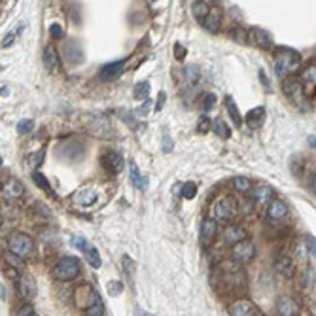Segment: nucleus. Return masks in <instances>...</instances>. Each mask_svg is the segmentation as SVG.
Returning <instances> with one entry per match:
<instances>
[{
  "label": "nucleus",
  "instance_id": "28",
  "mask_svg": "<svg viewBox=\"0 0 316 316\" xmlns=\"http://www.w3.org/2000/svg\"><path fill=\"white\" fill-rule=\"evenodd\" d=\"M131 182H133V186L136 189H142V191L148 188V182L140 175V170H138V167H136L135 163H131Z\"/></svg>",
  "mask_w": 316,
  "mask_h": 316
},
{
  "label": "nucleus",
  "instance_id": "15",
  "mask_svg": "<svg viewBox=\"0 0 316 316\" xmlns=\"http://www.w3.org/2000/svg\"><path fill=\"white\" fill-rule=\"evenodd\" d=\"M273 267H275L276 273H278V275H282L284 278H292V276L296 275V265H294V262H292L288 256L275 257Z\"/></svg>",
  "mask_w": 316,
  "mask_h": 316
},
{
  "label": "nucleus",
  "instance_id": "2",
  "mask_svg": "<svg viewBox=\"0 0 316 316\" xmlns=\"http://www.w3.org/2000/svg\"><path fill=\"white\" fill-rule=\"evenodd\" d=\"M282 91L299 110H303V112L310 110L309 99H307V95H305V88H303V83L297 80V78H294V76L286 78L282 83Z\"/></svg>",
  "mask_w": 316,
  "mask_h": 316
},
{
  "label": "nucleus",
  "instance_id": "27",
  "mask_svg": "<svg viewBox=\"0 0 316 316\" xmlns=\"http://www.w3.org/2000/svg\"><path fill=\"white\" fill-rule=\"evenodd\" d=\"M184 78H186L188 88H195L197 83H199V80H201V70H199V67L188 65V67L184 68Z\"/></svg>",
  "mask_w": 316,
  "mask_h": 316
},
{
  "label": "nucleus",
  "instance_id": "40",
  "mask_svg": "<svg viewBox=\"0 0 316 316\" xmlns=\"http://www.w3.org/2000/svg\"><path fill=\"white\" fill-rule=\"evenodd\" d=\"M72 246H74V248H78L80 252H83V250L89 246V242L85 241L83 237H74V239H72Z\"/></svg>",
  "mask_w": 316,
  "mask_h": 316
},
{
  "label": "nucleus",
  "instance_id": "33",
  "mask_svg": "<svg viewBox=\"0 0 316 316\" xmlns=\"http://www.w3.org/2000/svg\"><path fill=\"white\" fill-rule=\"evenodd\" d=\"M85 314H89V316H101V314H104V303H102L101 296L97 297L93 305H91V307L85 310Z\"/></svg>",
  "mask_w": 316,
  "mask_h": 316
},
{
  "label": "nucleus",
  "instance_id": "20",
  "mask_svg": "<svg viewBox=\"0 0 316 316\" xmlns=\"http://www.w3.org/2000/svg\"><path fill=\"white\" fill-rule=\"evenodd\" d=\"M23 193H25V186L19 180H15V178H12L2 188V195L6 197V199H19V197H23Z\"/></svg>",
  "mask_w": 316,
  "mask_h": 316
},
{
  "label": "nucleus",
  "instance_id": "34",
  "mask_svg": "<svg viewBox=\"0 0 316 316\" xmlns=\"http://www.w3.org/2000/svg\"><path fill=\"white\" fill-rule=\"evenodd\" d=\"M33 180H34V184L40 189H44L46 193H51V186H49V182L46 180V176L42 175V173H33Z\"/></svg>",
  "mask_w": 316,
  "mask_h": 316
},
{
  "label": "nucleus",
  "instance_id": "3",
  "mask_svg": "<svg viewBox=\"0 0 316 316\" xmlns=\"http://www.w3.org/2000/svg\"><path fill=\"white\" fill-rule=\"evenodd\" d=\"M55 280H61V282H68V280H74L76 276L80 275V262L72 256H65L61 257L59 262L55 263L53 271H51Z\"/></svg>",
  "mask_w": 316,
  "mask_h": 316
},
{
  "label": "nucleus",
  "instance_id": "21",
  "mask_svg": "<svg viewBox=\"0 0 316 316\" xmlns=\"http://www.w3.org/2000/svg\"><path fill=\"white\" fill-rule=\"evenodd\" d=\"M263 120H265V108L263 106L254 108L246 114V125L250 129H260L263 125Z\"/></svg>",
  "mask_w": 316,
  "mask_h": 316
},
{
  "label": "nucleus",
  "instance_id": "35",
  "mask_svg": "<svg viewBox=\"0 0 316 316\" xmlns=\"http://www.w3.org/2000/svg\"><path fill=\"white\" fill-rule=\"evenodd\" d=\"M148 93H150V83L148 81L136 83V88H135V97L136 99H148Z\"/></svg>",
  "mask_w": 316,
  "mask_h": 316
},
{
  "label": "nucleus",
  "instance_id": "51",
  "mask_svg": "<svg viewBox=\"0 0 316 316\" xmlns=\"http://www.w3.org/2000/svg\"><path fill=\"white\" fill-rule=\"evenodd\" d=\"M176 57H178V59H182V57H184V49H182V46L180 44H176Z\"/></svg>",
  "mask_w": 316,
  "mask_h": 316
},
{
  "label": "nucleus",
  "instance_id": "37",
  "mask_svg": "<svg viewBox=\"0 0 316 316\" xmlns=\"http://www.w3.org/2000/svg\"><path fill=\"white\" fill-rule=\"evenodd\" d=\"M303 286H307V288H310L312 284H314V269L312 267H305V271H303Z\"/></svg>",
  "mask_w": 316,
  "mask_h": 316
},
{
  "label": "nucleus",
  "instance_id": "43",
  "mask_svg": "<svg viewBox=\"0 0 316 316\" xmlns=\"http://www.w3.org/2000/svg\"><path fill=\"white\" fill-rule=\"evenodd\" d=\"M44 155H46V150H40V152H38V154L36 155H31V157H28V159H31V165H34V167H38V165H40L42 163V159H44Z\"/></svg>",
  "mask_w": 316,
  "mask_h": 316
},
{
  "label": "nucleus",
  "instance_id": "52",
  "mask_svg": "<svg viewBox=\"0 0 316 316\" xmlns=\"http://www.w3.org/2000/svg\"><path fill=\"white\" fill-rule=\"evenodd\" d=\"M310 189H312V191L316 193V173L310 176Z\"/></svg>",
  "mask_w": 316,
  "mask_h": 316
},
{
  "label": "nucleus",
  "instance_id": "48",
  "mask_svg": "<svg viewBox=\"0 0 316 316\" xmlns=\"http://www.w3.org/2000/svg\"><path fill=\"white\" fill-rule=\"evenodd\" d=\"M173 150V140L168 138V135L163 136V152H170Z\"/></svg>",
  "mask_w": 316,
  "mask_h": 316
},
{
  "label": "nucleus",
  "instance_id": "16",
  "mask_svg": "<svg viewBox=\"0 0 316 316\" xmlns=\"http://www.w3.org/2000/svg\"><path fill=\"white\" fill-rule=\"evenodd\" d=\"M248 42L254 44L256 47H262V49H269L273 46V40L271 36L262 28H250L248 31Z\"/></svg>",
  "mask_w": 316,
  "mask_h": 316
},
{
  "label": "nucleus",
  "instance_id": "54",
  "mask_svg": "<svg viewBox=\"0 0 316 316\" xmlns=\"http://www.w3.org/2000/svg\"><path fill=\"white\" fill-rule=\"evenodd\" d=\"M210 2H214V4H220V2H222V0H210Z\"/></svg>",
  "mask_w": 316,
  "mask_h": 316
},
{
  "label": "nucleus",
  "instance_id": "50",
  "mask_svg": "<svg viewBox=\"0 0 316 316\" xmlns=\"http://www.w3.org/2000/svg\"><path fill=\"white\" fill-rule=\"evenodd\" d=\"M260 80H263V83H265V88L269 89V80H267V76H265V72H263V70H260Z\"/></svg>",
  "mask_w": 316,
  "mask_h": 316
},
{
  "label": "nucleus",
  "instance_id": "7",
  "mask_svg": "<svg viewBox=\"0 0 316 316\" xmlns=\"http://www.w3.org/2000/svg\"><path fill=\"white\" fill-rule=\"evenodd\" d=\"M97 297H99V294L95 292L93 286H91L89 282L80 284V286L74 290V303H76V307L81 310H88L89 307L95 303Z\"/></svg>",
  "mask_w": 316,
  "mask_h": 316
},
{
  "label": "nucleus",
  "instance_id": "45",
  "mask_svg": "<svg viewBox=\"0 0 316 316\" xmlns=\"http://www.w3.org/2000/svg\"><path fill=\"white\" fill-rule=\"evenodd\" d=\"M49 34H51L53 38H63V36H65L63 28H61V25H51V27H49Z\"/></svg>",
  "mask_w": 316,
  "mask_h": 316
},
{
  "label": "nucleus",
  "instance_id": "47",
  "mask_svg": "<svg viewBox=\"0 0 316 316\" xmlns=\"http://www.w3.org/2000/svg\"><path fill=\"white\" fill-rule=\"evenodd\" d=\"M108 292H110V296H118L121 292V284L118 280H114L112 284H108Z\"/></svg>",
  "mask_w": 316,
  "mask_h": 316
},
{
  "label": "nucleus",
  "instance_id": "19",
  "mask_svg": "<svg viewBox=\"0 0 316 316\" xmlns=\"http://www.w3.org/2000/svg\"><path fill=\"white\" fill-rule=\"evenodd\" d=\"M72 201H74L76 205H80V207H91V205L97 201V191L91 188H81L72 195Z\"/></svg>",
  "mask_w": 316,
  "mask_h": 316
},
{
  "label": "nucleus",
  "instance_id": "41",
  "mask_svg": "<svg viewBox=\"0 0 316 316\" xmlns=\"http://www.w3.org/2000/svg\"><path fill=\"white\" fill-rule=\"evenodd\" d=\"M15 314H17V316H31V314H34V307H33V305H31V303H27V305H23V307H19Z\"/></svg>",
  "mask_w": 316,
  "mask_h": 316
},
{
  "label": "nucleus",
  "instance_id": "11",
  "mask_svg": "<svg viewBox=\"0 0 316 316\" xmlns=\"http://www.w3.org/2000/svg\"><path fill=\"white\" fill-rule=\"evenodd\" d=\"M17 290H19V296L23 297L25 301H33L34 296H36V280H34L33 276L23 275L19 278Z\"/></svg>",
  "mask_w": 316,
  "mask_h": 316
},
{
  "label": "nucleus",
  "instance_id": "17",
  "mask_svg": "<svg viewBox=\"0 0 316 316\" xmlns=\"http://www.w3.org/2000/svg\"><path fill=\"white\" fill-rule=\"evenodd\" d=\"M42 61H44V67H46V70H49V72H57V70L61 68L59 53H57V49H55L53 46H47L46 49H44Z\"/></svg>",
  "mask_w": 316,
  "mask_h": 316
},
{
  "label": "nucleus",
  "instance_id": "55",
  "mask_svg": "<svg viewBox=\"0 0 316 316\" xmlns=\"http://www.w3.org/2000/svg\"><path fill=\"white\" fill-rule=\"evenodd\" d=\"M150 2H155V0H150Z\"/></svg>",
  "mask_w": 316,
  "mask_h": 316
},
{
  "label": "nucleus",
  "instance_id": "30",
  "mask_svg": "<svg viewBox=\"0 0 316 316\" xmlns=\"http://www.w3.org/2000/svg\"><path fill=\"white\" fill-rule=\"evenodd\" d=\"M83 256H85V260H88L89 262V265H91V267H95V269H99V267H101V256H99V250L95 248V246H91V244H89L88 248L83 250Z\"/></svg>",
  "mask_w": 316,
  "mask_h": 316
},
{
  "label": "nucleus",
  "instance_id": "39",
  "mask_svg": "<svg viewBox=\"0 0 316 316\" xmlns=\"http://www.w3.org/2000/svg\"><path fill=\"white\" fill-rule=\"evenodd\" d=\"M34 127V121L33 120H23L17 123V131H19L21 135H25V133H28L31 129Z\"/></svg>",
  "mask_w": 316,
  "mask_h": 316
},
{
  "label": "nucleus",
  "instance_id": "8",
  "mask_svg": "<svg viewBox=\"0 0 316 316\" xmlns=\"http://www.w3.org/2000/svg\"><path fill=\"white\" fill-rule=\"evenodd\" d=\"M218 235V223H216V218H207L203 220L201 223V246L203 248H209L212 241Z\"/></svg>",
  "mask_w": 316,
  "mask_h": 316
},
{
  "label": "nucleus",
  "instance_id": "13",
  "mask_svg": "<svg viewBox=\"0 0 316 316\" xmlns=\"http://www.w3.org/2000/svg\"><path fill=\"white\" fill-rule=\"evenodd\" d=\"M123 68H125V61H116V63H110V65H104L101 68V76L102 81H114L116 78H120L121 72H123Z\"/></svg>",
  "mask_w": 316,
  "mask_h": 316
},
{
  "label": "nucleus",
  "instance_id": "42",
  "mask_svg": "<svg viewBox=\"0 0 316 316\" xmlns=\"http://www.w3.org/2000/svg\"><path fill=\"white\" fill-rule=\"evenodd\" d=\"M197 127H199V133H209L210 131V120L207 118V116H203L201 120H199V125H197Z\"/></svg>",
  "mask_w": 316,
  "mask_h": 316
},
{
  "label": "nucleus",
  "instance_id": "14",
  "mask_svg": "<svg viewBox=\"0 0 316 316\" xmlns=\"http://www.w3.org/2000/svg\"><path fill=\"white\" fill-rule=\"evenodd\" d=\"M242 239H246V229L242 227V225H239V223H231V225H227L225 227V231H223V242L225 244H237V242H241Z\"/></svg>",
  "mask_w": 316,
  "mask_h": 316
},
{
  "label": "nucleus",
  "instance_id": "32",
  "mask_svg": "<svg viewBox=\"0 0 316 316\" xmlns=\"http://www.w3.org/2000/svg\"><path fill=\"white\" fill-rule=\"evenodd\" d=\"M233 184H235V189L239 193H246V191L252 188V182H250L246 176H237L235 180H233Z\"/></svg>",
  "mask_w": 316,
  "mask_h": 316
},
{
  "label": "nucleus",
  "instance_id": "10",
  "mask_svg": "<svg viewBox=\"0 0 316 316\" xmlns=\"http://www.w3.org/2000/svg\"><path fill=\"white\" fill-rule=\"evenodd\" d=\"M276 312L280 316H297L301 314V307L297 305V301L294 297L290 296H282L276 303Z\"/></svg>",
  "mask_w": 316,
  "mask_h": 316
},
{
  "label": "nucleus",
  "instance_id": "49",
  "mask_svg": "<svg viewBox=\"0 0 316 316\" xmlns=\"http://www.w3.org/2000/svg\"><path fill=\"white\" fill-rule=\"evenodd\" d=\"M12 44H14V34H8L6 38L2 40V47H10Z\"/></svg>",
  "mask_w": 316,
  "mask_h": 316
},
{
  "label": "nucleus",
  "instance_id": "24",
  "mask_svg": "<svg viewBox=\"0 0 316 316\" xmlns=\"http://www.w3.org/2000/svg\"><path fill=\"white\" fill-rule=\"evenodd\" d=\"M210 14V8L207 2H203V0H195L193 4H191V15H193V19L197 23H205L207 19V15Z\"/></svg>",
  "mask_w": 316,
  "mask_h": 316
},
{
  "label": "nucleus",
  "instance_id": "23",
  "mask_svg": "<svg viewBox=\"0 0 316 316\" xmlns=\"http://www.w3.org/2000/svg\"><path fill=\"white\" fill-rule=\"evenodd\" d=\"M220 25H222V14H220V10H210V14L207 15V19L203 23V27L207 28L209 33H218L220 31Z\"/></svg>",
  "mask_w": 316,
  "mask_h": 316
},
{
  "label": "nucleus",
  "instance_id": "12",
  "mask_svg": "<svg viewBox=\"0 0 316 316\" xmlns=\"http://www.w3.org/2000/svg\"><path fill=\"white\" fill-rule=\"evenodd\" d=\"M102 165L106 167V170L110 175H118L121 168H123V157L118 152L110 150V152H106V154L102 155Z\"/></svg>",
  "mask_w": 316,
  "mask_h": 316
},
{
  "label": "nucleus",
  "instance_id": "1",
  "mask_svg": "<svg viewBox=\"0 0 316 316\" xmlns=\"http://www.w3.org/2000/svg\"><path fill=\"white\" fill-rule=\"evenodd\" d=\"M299 67H301V57L294 49L280 47L275 53V68L278 76L296 74L297 70H299Z\"/></svg>",
  "mask_w": 316,
  "mask_h": 316
},
{
  "label": "nucleus",
  "instance_id": "22",
  "mask_svg": "<svg viewBox=\"0 0 316 316\" xmlns=\"http://www.w3.org/2000/svg\"><path fill=\"white\" fill-rule=\"evenodd\" d=\"M273 199H275V191H273L269 186H260V188L254 191V201H256V205H260V207L269 205Z\"/></svg>",
  "mask_w": 316,
  "mask_h": 316
},
{
  "label": "nucleus",
  "instance_id": "6",
  "mask_svg": "<svg viewBox=\"0 0 316 316\" xmlns=\"http://www.w3.org/2000/svg\"><path fill=\"white\" fill-rule=\"evenodd\" d=\"M212 212H214V218L218 222H229V220L233 218V214H235V199L231 195L220 197V199L214 203Z\"/></svg>",
  "mask_w": 316,
  "mask_h": 316
},
{
  "label": "nucleus",
  "instance_id": "5",
  "mask_svg": "<svg viewBox=\"0 0 316 316\" xmlns=\"http://www.w3.org/2000/svg\"><path fill=\"white\" fill-rule=\"evenodd\" d=\"M231 257H233V262L241 263V265L250 263L256 257V246H254V242L248 241V239H242L241 242L233 244L231 246Z\"/></svg>",
  "mask_w": 316,
  "mask_h": 316
},
{
  "label": "nucleus",
  "instance_id": "36",
  "mask_svg": "<svg viewBox=\"0 0 316 316\" xmlns=\"http://www.w3.org/2000/svg\"><path fill=\"white\" fill-rule=\"evenodd\" d=\"M303 78L309 81V83H312V85H316V63H312V65H309V67L303 70Z\"/></svg>",
  "mask_w": 316,
  "mask_h": 316
},
{
  "label": "nucleus",
  "instance_id": "38",
  "mask_svg": "<svg viewBox=\"0 0 316 316\" xmlns=\"http://www.w3.org/2000/svg\"><path fill=\"white\" fill-rule=\"evenodd\" d=\"M197 193V186L193 184V182H188L186 186H184V191H182V195L186 197V199H193Z\"/></svg>",
  "mask_w": 316,
  "mask_h": 316
},
{
  "label": "nucleus",
  "instance_id": "46",
  "mask_svg": "<svg viewBox=\"0 0 316 316\" xmlns=\"http://www.w3.org/2000/svg\"><path fill=\"white\" fill-rule=\"evenodd\" d=\"M307 248H309L310 256L316 257V239L314 237H307Z\"/></svg>",
  "mask_w": 316,
  "mask_h": 316
},
{
  "label": "nucleus",
  "instance_id": "4",
  "mask_svg": "<svg viewBox=\"0 0 316 316\" xmlns=\"http://www.w3.org/2000/svg\"><path fill=\"white\" fill-rule=\"evenodd\" d=\"M8 248H10V252H14L15 256L23 257V260H28L34 252V242H33V239L28 235H25V233H15V235L10 237Z\"/></svg>",
  "mask_w": 316,
  "mask_h": 316
},
{
  "label": "nucleus",
  "instance_id": "44",
  "mask_svg": "<svg viewBox=\"0 0 316 316\" xmlns=\"http://www.w3.org/2000/svg\"><path fill=\"white\" fill-rule=\"evenodd\" d=\"M214 104H216V97H214V95H207V97H205V104H203V110H205V112H209V110L214 106Z\"/></svg>",
  "mask_w": 316,
  "mask_h": 316
},
{
  "label": "nucleus",
  "instance_id": "18",
  "mask_svg": "<svg viewBox=\"0 0 316 316\" xmlns=\"http://www.w3.org/2000/svg\"><path fill=\"white\" fill-rule=\"evenodd\" d=\"M288 216V207L286 203L280 201V199H273V201L267 205V218L269 220H282Z\"/></svg>",
  "mask_w": 316,
  "mask_h": 316
},
{
  "label": "nucleus",
  "instance_id": "26",
  "mask_svg": "<svg viewBox=\"0 0 316 316\" xmlns=\"http://www.w3.org/2000/svg\"><path fill=\"white\" fill-rule=\"evenodd\" d=\"M65 59L68 61V63H80L83 57H81V49L80 46L76 44V42H67L65 44Z\"/></svg>",
  "mask_w": 316,
  "mask_h": 316
},
{
  "label": "nucleus",
  "instance_id": "25",
  "mask_svg": "<svg viewBox=\"0 0 316 316\" xmlns=\"http://www.w3.org/2000/svg\"><path fill=\"white\" fill-rule=\"evenodd\" d=\"M110 123H108V120L104 118V116H95L93 120V125H91V133L97 136H108L110 133Z\"/></svg>",
  "mask_w": 316,
  "mask_h": 316
},
{
  "label": "nucleus",
  "instance_id": "9",
  "mask_svg": "<svg viewBox=\"0 0 316 316\" xmlns=\"http://www.w3.org/2000/svg\"><path fill=\"white\" fill-rule=\"evenodd\" d=\"M229 314L231 316H256V314H262V312H260V309H257L252 301H248V299H239V301H235L229 307Z\"/></svg>",
  "mask_w": 316,
  "mask_h": 316
},
{
  "label": "nucleus",
  "instance_id": "53",
  "mask_svg": "<svg viewBox=\"0 0 316 316\" xmlns=\"http://www.w3.org/2000/svg\"><path fill=\"white\" fill-rule=\"evenodd\" d=\"M309 146L316 150V136H309Z\"/></svg>",
  "mask_w": 316,
  "mask_h": 316
},
{
  "label": "nucleus",
  "instance_id": "29",
  "mask_svg": "<svg viewBox=\"0 0 316 316\" xmlns=\"http://www.w3.org/2000/svg\"><path fill=\"white\" fill-rule=\"evenodd\" d=\"M225 108H227V112H229V116H231L233 123H235V127H241V125H242L241 112H239V108H237L235 101H233L231 97H227V99H225Z\"/></svg>",
  "mask_w": 316,
  "mask_h": 316
},
{
  "label": "nucleus",
  "instance_id": "31",
  "mask_svg": "<svg viewBox=\"0 0 316 316\" xmlns=\"http://www.w3.org/2000/svg\"><path fill=\"white\" fill-rule=\"evenodd\" d=\"M212 127H214V133H216V135L220 136V138H223V140L231 136V131H229L227 123H225V121H223L222 118H216V120L212 121Z\"/></svg>",
  "mask_w": 316,
  "mask_h": 316
}]
</instances>
